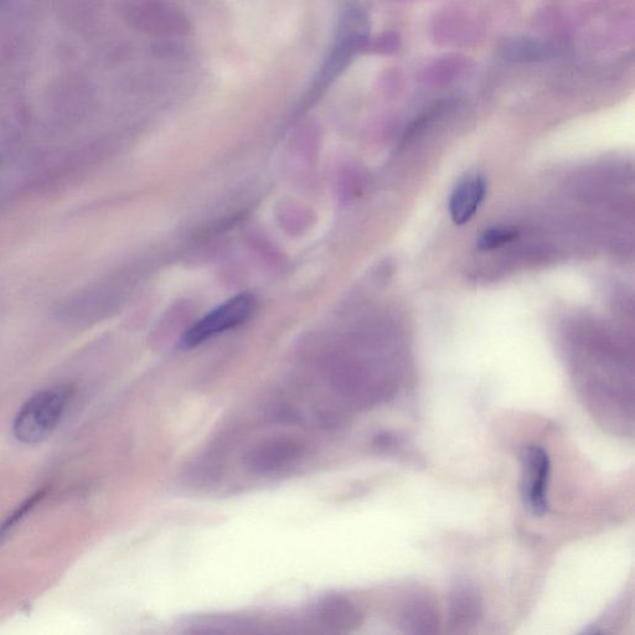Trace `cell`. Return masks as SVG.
Listing matches in <instances>:
<instances>
[{
  "mask_svg": "<svg viewBox=\"0 0 635 635\" xmlns=\"http://www.w3.org/2000/svg\"><path fill=\"white\" fill-rule=\"evenodd\" d=\"M561 49L545 41L529 38H511L499 46L500 58L513 63H535L556 58Z\"/></svg>",
  "mask_w": 635,
  "mask_h": 635,
  "instance_id": "9c48e42d",
  "label": "cell"
},
{
  "mask_svg": "<svg viewBox=\"0 0 635 635\" xmlns=\"http://www.w3.org/2000/svg\"><path fill=\"white\" fill-rule=\"evenodd\" d=\"M516 237H518V231L513 227H493V229L484 231L479 237L478 249L483 251L499 249V247L514 241Z\"/></svg>",
  "mask_w": 635,
  "mask_h": 635,
  "instance_id": "8fae6325",
  "label": "cell"
},
{
  "mask_svg": "<svg viewBox=\"0 0 635 635\" xmlns=\"http://www.w3.org/2000/svg\"><path fill=\"white\" fill-rule=\"evenodd\" d=\"M551 463L549 454L540 446H530L523 454L521 493L530 513L542 518L547 513V484Z\"/></svg>",
  "mask_w": 635,
  "mask_h": 635,
  "instance_id": "277c9868",
  "label": "cell"
},
{
  "mask_svg": "<svg viewBox=\"0 0 635 635\" xmlns=\"http://www.w3.org/2000/svg\"><path fill=\"white\" fill-rule=\"evenodd\" d=\"M368 34V17L363 10L355 7L348 9L340 20L332 53L313 82V94L328 87L347 69L350 61L368 41Z\"/></svg>",
  "mask_w": 635,
  "mask_h": 635,
  "instance_id": "7a4b0ae2",
  "label": "cell"
},
{
  "mask_svg": "<svg viewBox=\"0 0 635 635\" xmlns=\"http://www.w3.org/2000/svg\"><path fill=\"white\" fill-rule=\"evenodd\" d=\"M255 308V299L250 294H240L231 298L220 307L210 312L208 316L194 324L180 340L183 349L198 347L201 343L220 333L239 327L251 317Z\"/></svg>",
  "mask_w": 635,
  "mask_h": 635,
  "instance_id": "3957f363",
  "label": "cell"
},
{
  "mask_svg": "<svg viewBox=\"0 0 635 635\" xmlns=\"http://www.w3.org/2000/svg\"><path fill=\"white\" fill-rule=\"evenodd\" d=\"M487 182L479 174H471L457 184L449 200V214L454 224L464 225L473 219L487 195Z\"/></svg>",
  "mask_w": 635,
  "mask_h": 635,
  "instance_id": "52a82bcc",
  "label": "cell"
},
{
  "mask_svg": "<svg viewBox=\"0 0 635 635\" xmlns=\"http://www.w3.org/2000/svg\"><path fill=\"white\" fill-rule=\"evenodd\" d=\"M306 453L304 443L291 437H276L252 448L247 454V466L261 474L283 471L301 461Z\"/></svg>",
  "mask_w": 635,
  "mask_h": 635,
  "instance_id": "5b68a950",
  "label": "cell"
},
{
  "mask_svg": "<svg viewBox=\"0 0 635 635\" xmlns=\"http://www.w3.org/2000/svg\"><path fill=\"white\" fill-rule=\"evenodd\" d=\"M2 2H3V0H0V3H2Z\"/></svg>",
  "mask_w": 635,
  "mask_h": 635,
  "instance_id": "4fadbf2b",
  "label": "cell"
},
{
  "mask_svg": "<svg viewBox=\"0 0 635 635\" xmlns=\"http://www.w3.org/2000/svg\"><path fill=\"white\" fill-rule=\"evenodd\" d=\"M72 389L59 385L41 390L20 407L13 422V435L24 445H36L50 436L63 420Z\"/></svg>",
  "mask_w": 635,
  "mask_h": 635,
  "instance_id": "6da1fadb",
  "label": "cell"
},
{
  "mask_svg": "<svg viewBox=\"0 0 635 635\" xmlns=\"http://www.w3.org/2000/svg\"><path fill=\"white\" fill-rule=\"evenodd\" d=\"M402 628L411 634H435L440 627L438 612L431 600L423 596L410 598L402 608Z\"/></svg>",
  "mask_w": 635,
  "mask_h": 635,
  "instance_id": "ba28073f",
  "label": "cell"
},
{
  "mask_svg": "<svg viewBox=\"0 0 635 635\" xmlns=\"http://www.w3.org/2000/svg\"><path fill=\"white\" fill-rule=\"evenodd\" d=\"M319 616L329 627L349 631L359 623L358 609L344 598H329L319 606Z\"/></svg>",
  "mask_w": 635,
  "mask_h": 635,
  "instance_id": "30bf717a",
  "label": "cell"
},
{
  "mask_svg": "<svg viewBox=\"0 0 635 635\" xmlns=\"http://www.w3.org/2000/svg\"><path fill=\"white\" fill-rule=\"evenodd\" d=\"M483 614L479 591L468 582H458L449 595L448 623L453 632H466L476 627Z\"/></svg>",
  "mask_w": 635,
  "mask_h": 635,
  "instance_id": "8992f818",
  "label": "cell"
},
{
  "mask_svg": "<svg viewBox=\"0 0 635 635\" xmlns=\"http://www.w3.org/2000/svg\"><path fill=\"white\" fill-rule=\"evenodd\" d=\"M44 495V490H39L38 493L33 494L32 497L25 500V502L20 505V507L15 510L12 515L9 516L0 531H2V533H7L9 529H12L15 524H18L19 521L22 520L24 516L27 515L29 511L32 510L35 505L40 502L41 499H43Z\"/></svg>",
  "mask_w": 635,
  "mask_h": 635,
  "instance_id": "7c38bea8",
  "label": "cell"
}]
</instances>
